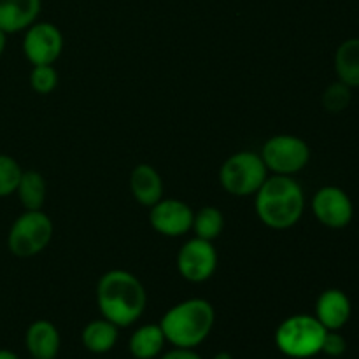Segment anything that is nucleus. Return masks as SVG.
Instances as JSON below:
<instances>
[{
  "instance_id": "nucleus-26",
  "label": "nucleus",
  "mask_w": 359,
  "mask_h": 359,
  "mask_svg": "<svg viewBox=\"0 0 359 359\" xmlns=\"http://www.w3.org/2000/svg\"><path fill=\"white\" fill-rule=\"evenodd\" d=\"M7 46V34L4 30H0V58H2L4 51H6Z\"/></svg>"
},
{
  "instance_id": "nucleus-17",
  "label": "nucleus",
  "mask_w": 359,
  "mask_h": 359,
  "mask_svg": "<svg viewBox=\"0 0 359 359\" xmlns=\"http://www.w3.org/2000/svg\"><path fill=\"white\" fill-rule=\"evenodd\" d=\"M118 342V326L107 319H95L83 330V344L90 353H109Z\"/></svg>"
},
{
  "instance_id": "nucleus-7",
  "label": "nucleus",
  "mask_w": 359,
  "mask_h": 359,
  "mask_svg": "<svg viewBox=\"0 0 359 359\" xmlns=\"http://www.w3.org/2000/svg\"><path fill=\"white\" fill-rule=\"evenodd\" d=\"M269 172L276 175H294L304 170L311 160V147L297 135H273L263 144L259 153Z\"/></svg>"
},
{
  "instance_id": "nucleus-22",
  "label": "nucleus",
  "mask_w": 359,
  "mask_h": 359,
  "mask_svg": "<svg viewBox=\"0 0 359 359\" xmlns=\"http://www.w3.org/2000/svg\"><path fill=\"white\" fill-rule=\"evenodd\" d=\"M351 90H353V88L340 83V81L330 84V86L325 90V93H323V98H321L323 107H325L328 112L346 111V109L351 105V100H353V93H351Z\"/></svg>"
},
{
  "instance_id": "nucleus-2",
  "label": "nucleus",
  "mask_w": 359,
  "mask_h": 359,
  "mask_svg": "<svg viewBox=\"0 0 359 359\" xmlns=\"http://www.w3.org/2000/svg\"><path fill=\"white\" fill-rule=\"evenodd\" d=\"M256 216L272 230H287L302 219L305 210V193L293 175L266 177L255 195Z\"/></svg>"
},
{
  "instance_id": "nucleus-12",
  "label": "nucleus",
  "mask_w": 359,
  "mask_h": 359,
  "mask_svg": "<svg viewBox=\"0 0 359 359\" xmlns=\"http://www.w3.org/2000/svg\"><path fill=\"white\" fill-rule=\"evenodd\" d=\"M353 305L342 290H326L316 302V318L328 332H339L351 319Z\"/></svg>"
},
{
  "instance_id": "nucleus-16",
  "label": "nucleus",
  "mask_w": 359,
  "mask_h": 359,
  "mask_svg": "<svg viewBox=\"0 0 359 359\" xmlns=\"http://www.w3.org/2000/svg\"><path fill=\"white\" fill-rule=\"evenodd\" d=\"M335 72L340 83L359 88V39H347L337 48Z\"/></svg>"
},
{
  "instance_id": "nucleus-14",
  "label": "nucleus",
  "mask_w": 359,
  "mask_h": 359,
  "mask_svg": "<svg viewBox=\"0 0 359 359\" xmlns=\"http://www.w3.org/2000/svg\"><path fill=\"white\" fill-rule=\"evenodd\" d=\"M130 191L144 207H153L163 198V179L160 172L147 163L137 165L130 174Z\"/></svg>"
},
{
  "instance_id": "nucleus-23",
  "label": "nucleus",
  "mask_w": 359,
  "mask_h": 359,
  "mask_svg": "<svg viewBox=\"0 0 359 359\" xmlns=\"http://www.w3.org/2000/svg\"><path fill=\"white\" fill-rule=\"evenodd\" d=\"M30 86L35 93L49 95L58 86V72L53 65H34L30 72Z\"/></svg>"
},
{
  "instance_id": "nucleus-18",
  "label": "nucleus",
  "mask_w": 359,
  "mask_h": 359,
  "mask_svg": "<svg viewBox=\"0 0 359 359\" xmlns=\"http://www.w3.org/2000/svg\"><path fill=\"white\" fill-rule=\"evenodd\" d=\"M165 339L160 325L140 326L130 339V353L137 359H153L163 351Z\"/></svg>"
},
{
  "instance_id": "nucleus-5",
  "label": "nucleus",
  "mask_w": 359,
  "mask_h": 359,
  "mask_svg": "<svg viewBox=\"0 0 359 359\" xmlns=\"http://www.w3.org/2000/svg\"><path fill=\"white\" fill-rule=\"evenodd\" d=\"M269 177V168L263 163L262 156L252 151L235 153L221 165L219 182L231 196L256 195L263 182Z\"/></svg>"
},
{
  "instance_id": "nucleus-25",
  "label": "nucleus",
  "mask_w": 359,
  "mask_h": 359,
  "mask_svg": "<svg viewBox=\"0 0 359 359\" xmlns=\"http://www.w3.org/2000/svg\"><path fill=\"white\" fill-rule=\"evenodd\" d=\"M161 359H202L193 349H186V347H175L174 351H168L163 354Z\"/></svg>"
},
{
  "instance_id": "nucleus-6",
  "label": "nucleus",
  "mask_w": 359,
  "mask_h": 359,
  "mask_svg": "<svg viewBox=\"0 0 359 359\" xmlns=\"http://www.w3.org/2000/svg\"><path fill=\"white\" fill-rule=\"evenodd\" d=\"M53 231V221L44 210H25L11 224L7 248L18 258H32L48 248Z\"/></svg>"
},
{
  "instance_id": "nucleus-21",
  "label": "nucleus",
  "mask_w": 359,
  "mask_h": 359,
  "mask_svg": "<svg viewBox=\"0 0 359 359\" xmlns=\"http://www.w3.org/2000/svg\"><path fill=\"white\" fill-rule=\"evenodd\" d=\"M23 168L9 154H0V198H6L16 193Z\"/></svg>"
},
{
  "instance_id": "nucleus-19",
  "label": "nucleus",
  "mask_w": 359,
  "mask_h": 359,
  "mask_svg": "<svg viewBox=\"0 0 359 359\" xmlns=\"http://www.w3.org/2000/svg\"><path fill=\"white\" fill-rule=\"evenodd\" d=\"M46 181L42 174L35 170H23L18 182L16 195L25 210H41L46 202Z\"/></svg>"
},
{
  "instance_id": "nucleus-3",
  "label": "nucleus",
  "mask_w": 359,
  "mask_h": 359,
  "mask_svg": "<svg viewBox=\"0 0 359 359\" xmlns=\"http://www.w3.org/2000/svg\"><path fill=\"white\" fill-rule=\"evenodd\" d=\"M214 321L216 312L209 302L203 298H189L167 311L160 326L172 346L193 349L209 337Z\"/></svg>"
},
{
  "instance_id": "nucleus-8",
  "label": "nucleus",
  "mask_w": 359,
  "mask_h": 359,
  "mask_svg": "<svg viewBox=\"0 0 359 359\" xmlns=\"http://www.w3.org/2000/svg\"><path fill=\"white\" fill-rule=\"evenodd\" d=\"M217 269V252L210 241L189 238L177 255V270L188 283L200 284L209 280Z\"/></svg>"
},
{
  "instance_id": "nucleus-15",
  "label": "nucleus",
  "mask_w": 359,
  "mask_h": 359,
  "mask_svg": "<svg viewBox=\"0 0 359 359\" xmlns=\"http://www.w3.org/2000/svg\"><path fill=\"white\" fill-rule=\"evenodd\" d=\"M25 344L34 359H55L60 351V333L51 321L39 319L28 326Z\"/></svg>"
},
{
  "instance_id": "nucleus-10",
  "label": "nucleus",
  "mask_w": 359,
  "mask_h": 359,
  "mask_svg": "<svg viewBox=\"0 0 359 359\" xmlns=\"http://www.w3.org/2000/svg\"><path fill=\"white\" fill-rule=\"evenodd\" d=\"M312 212L325 226L340 230L354 217V205L351 196L339 186H325L318 189L312 198Z\"/></svg>"
},
{
  "instance_id": "nucleus-24",
  "label": "nucleus",
  "mask_w": 359,
  "mask_h": 359,
  "mask_svg": "<svg viewBox=\"0 0 359 359\" xmlns=\"http://www.w3.org/2000/svg\"><path fill=\"white\" fill-rule=\"evenodd\" d=\"M346 351H347V342L339 332H326L321 353H325L326 356L340 358Z\"/></svg>"
},
{
  "instance_id": "nucleus-20",
  "label": "nucleus",
  "mask_w": 359,
  "mask_h": 359,
  "mask_svg": "<svg viewBox=\"0 0 359 359\" xmlns=\"http://www.w3.org/2000/svg\"><path fill=\"white\" fill-rule=\"evenodd\" d=\"M224 228V216L219 209L212 205L202 207L198 212H195L193 217V228L195 235L203 241L214 242L221 233H223Z\"/></svg>"
},
{
  "instance_id": "nucleus-11",
  "label": "nucleus",
  "mask_w": 359,
  "mask_h": 359,
  "mask_svg": "<svg viewBox=\"0 0 359 359\" xmlns=\"http://www.w3.org/2000/svg\"><path fill=\"white\" fill-rule=\"evenodd\" d=\"M149 209L151 226L163 237L175 238L191 231L195 212L188 203L175 198H161Z\"/></svg>"
},
{
  "instance_id": "nucleus-27",
  "label": "nucleus",
  "mask_w": 359,
  "mask_h": 359,
  "mask_svg": "<svg viewBox=\"0 0 359 359\" xmlns=\"http://www.w3.org/2000/svg\"><path fill=\"white\" fill-rule=\"evenodd\" d=\"M0 359H20L13 351H7V349H0Z\"/></svg>"
},
{
  "instance_id": "nucleus-4",
  "label": "nucleus",
  "mask_w": 359,
  "mask_h": 359,
  "mask_svg": "<svg viewBox=\"0 0 359 359\" xmlns=\"http://www.w3.org/2000/svg\"><path fill=\"white\" fill-rule=\"evenodd\" d=\"M328 330L316 316L297 314L284 319L276 332V344L279 351L294 359L312 358L321 353Z\"/></svg>"
},
{
  "instance_id": "nucleus-1",
  "label": "nucleus",
  "mask_w": 359,
  "mask_h": 359,
  "mask_svg": "<svg viewBox=\"0 0 359 359\" xmlns=\"http://www.w3.org/2000/svg\"><path fill=\"white\" fill-rule=\"evenodd\" d=\"M97 304L102 318L118 328L133 325L146 311V287L126 270H109L97 284Z\"/></svg>"
},
{
  "instance_id": "nucleus-28",
  "label": "nucleus",
  "mask_w": 359,
  "mask_h": 359,
  "mask_svg": "<svg viewBox=\"0 0 359 359\" xmlns=\"http://www.w3.org/2000/svg\"><path fill=\"white\" fill-rule=\"evenodd\" d=\"M212 359H233V356L230 353H217Z\"/></svg>"
},
{
  "instance_id": "nucleus-9",
  "label": "nucleus",
  "mask_w": 359,
  "mask_h": 359,
  "mask_svg": "<svg viewBox=\"0 0 359 359\" xmlns=\"http://www.w3.org/2000/svg\"><path fill=\"white\" fill-rule=\"evenodd\" d=\"M63 51V35L49 21H35L25 30L23 53L34 65H53Z\"/></svg>"
},
{
  "instance_id": "nucleus-13",
  "label": "nucleus",
  "mask_w": 359,
  "mask_h": 359,
  "mask_svg": "<svg viewBox=\"0 0 359 359\" xmlns=\"http://www.w3.org/2000/svg\"><path fill=\"white\" fill-rule=\"evenodd\" d=\"M42 0H0V30L9 34L25 32L37 21Z\"/></svg>"
}]
</instances>
